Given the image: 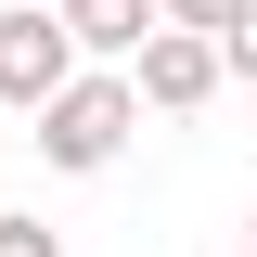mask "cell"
I'll return each instance as SVG.
<instances>
[{
  "label": "cell",
  "instance_id": "obj_1",
  "mask_svg": "<svg viewBox=\"0 0 257 257\" xmlns=\"http://www.w3.org/2000/svg\"><path fill=\"white\" fill-rule=\"evenodd\" d=\"M128 128H142L128 64H103V77H64V90L39 103V155H52L64 180H90V167H116V155H128Z\"/></svg>",
  "mask_w": 257,
  "mask_h": 257
},
{
  "label": "cell",
  "instance_id": "obj_3",
  "mask_svg": "<svg viewBox=\"0 0 257 257\" xmlns=\"http://www.w3.org/2000/svg\"><path fill=\"white\" fill-rule=\"evenodd\" d=\"M206 90H219V39H193V26H155L142 52H128V103H155V116H193Z\"/></svg>",
  "mask_w": 257,
  "mask_h": 257
},
{
  "label": "cell",
  "instance_id": "obj_2",
  "mask_svg": "<svg viewBox=\"0 0 257 257\" xmlns=\"http://www.w3.org/2000/svg\"><path fill=\"white\" fill-rule=\"evenodd\" d=\"M64 77H77V39L52 26V0H13V13H0V103H13V116H39Z\"/></svg>",
  "mask_w": 257,
  "mask_h": 257
},
{
  "label": "cell",
  "instance_id": "obj_7",
  "mask_svg": "<svg viewBox=\"0 0 257 257\" xmlns=\"http://www.w3.org/2000/svg\"><path fill=\"white\" fill-rule=\"evenodd\" d=\"M0 257H64V231L52 219H0Z\"/></svg>",
  "mask_w": 257,
  "mask_h": 257
},
{
  "label": "cell",
  "instance_id": "obj_4",
  "mask_svg": "<svg viewBox=\"0 0 257 257\" xmlns=\"http://www.w3.org/2000/svg\"><path fill=\"white\" fill-rule=\"evenodd\" d=\"M52 26L77 39V52H142V39H155V0H52Z\"/></svg>",
  "mask_w": 257,
  "mask_h": 257
},
{
  "label": "cell",
  "instance_id": "obj_8",
  "mask_svg": "<svg viewBox=\"0 0 257 257\" xmlns=\"http://www.w3.org/2000/svg\"><path fill=\"white\" fill-rule=\"evenodd\" d=\"M244 231H257V219H244Z\"/></svg>",
  "mask_w": 257,
  "mask_h": 257
},
{
  "label": "cell",
  "instance_id": "obj_5",
  "mask_svg": "<svg viewBox=\"0 0 257 257\" xmlns=\"http://www.w3.org/2000/svg\"><path fill=\"white\" fill-rule=\"evenodd\" d=\"M219 77H244V90H257V0L231 13V26H219Z\"/></svg>",
  "mask_w": 257,
  "mask_h": 257
},
{
  "label": "cell",
  "instance_id": "obj_6",
  "mask_svg": "<svg viewBox=\"0 0 257 257\" xmlns=\"http://www.w3.org/2000/svg\"><path fill=\"white\" fill-rule=\"evenodd\" d=\"M231 13H244V0H155V26H193V39H219Z\"/></svg>",
  "mask_w": 257,
  "mask_h": 257
}]
</instances>
